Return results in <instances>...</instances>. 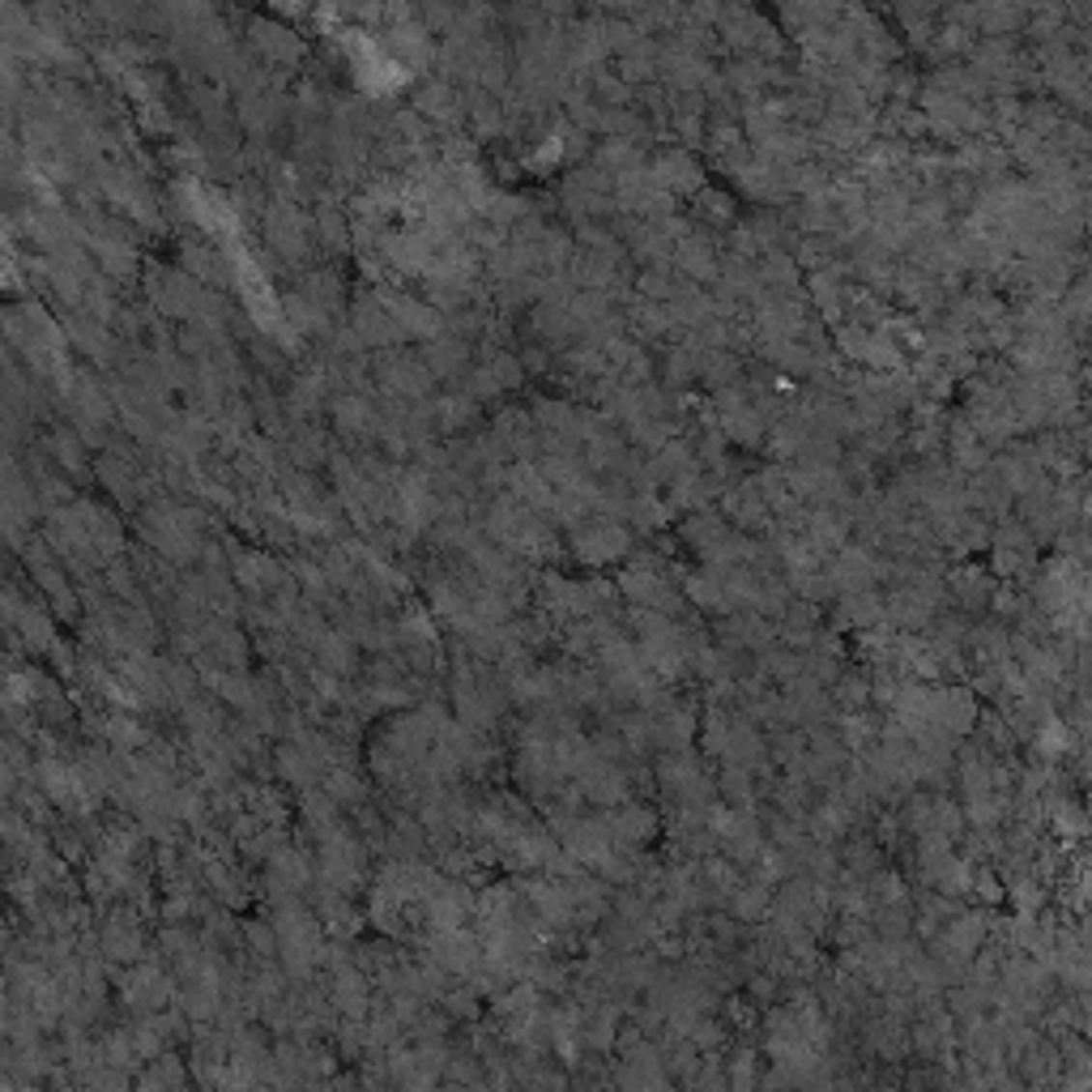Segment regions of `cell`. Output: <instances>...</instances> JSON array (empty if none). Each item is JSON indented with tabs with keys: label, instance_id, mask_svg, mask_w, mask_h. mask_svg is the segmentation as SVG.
<instances>
[{
	"label": "cell",
	"instance_id": "cell-1",
	"mask_svg": "<svg viewBox=\"0 0 1092 1092\" xmlns=\"http://www.w3.org/2000/svg\"><path fill=\"white\" fill-rule=\"evenodd\" d=\"M150 291H154V299H158V307L162 312H192V307L201 303V295H197V286L192 282H184L180 273H154V282H150Z\"/></svg>",
	"mask_w": 1092,
	"mask_h": 1092
},
{
	"label": "cell",
	"instance_id": "cell-3",
	"mask_svg": "<svg viewBox=\"0 0 1092 1092\" xmlns=\"http://www.w3.org/2000/svg\"><path fill=\"white\" fill-rule=\"evenodd\" d=\"M337 427H342L346 436H367V431L376 427V410L367 406V401L350 397V401H342V406H337Z\"/></svg>",
	"mask_w": 1092,
	"mask_h": 1092
},
{
	"label": "cell",
	"instance_id": "cell-2",
	"mask_svg": "<svg viewBox=\"0 0 1092 1092\" xmlns=\"http://www.w3.org/2000/svg\"><path fill=\"white\" fill-rule=\"evenodd\" d=\"M422 363H427L431 372H440V376H452L461 363H466V346L452 342V337H448V342H445V337H436V342L427 346V355H422Z\"/></svg>",
	"mask_w": 1092,
	"mask_h": 1092
},
{
	"label": "cell",
	"instance_id": "cell-4",
	"mask_svg": "<svg viewBox=\"0 0 1092 1092\" xmlns=\"http://www.w3.org/2000/svg\"><path fill=\"white\" fill-rule=\"evenodd\" d=\"M452 102H457V95H452L448 86H431L427 95H422V111H431V116H440V111H452Z\"/></svg>",
	"mask_w": 1092,
	"mask_h": 1092
}]
</instances>
